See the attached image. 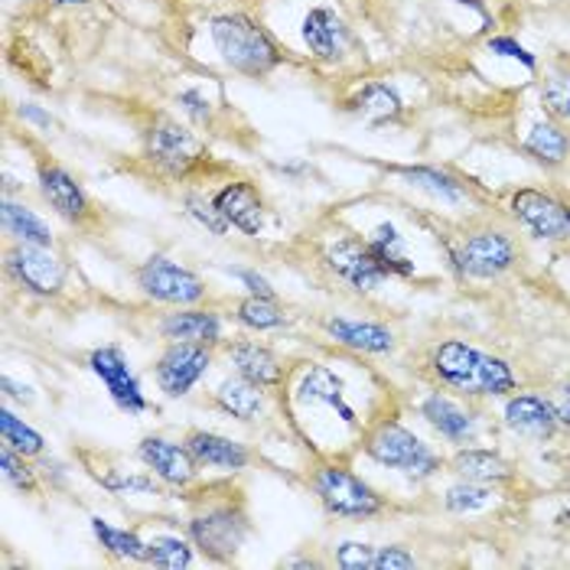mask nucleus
Masks as SVG:
<instances>
[{"label": "nucleus", "instance_id": "nucleus-1", "mask_svg": "<svg viewBox=\"0 0 570 570\" xmlns=\"http://www.w3.org/2000/svg\"><path fill=\"white\" fill-rule=\"evenodd\" d=\"M431 372L440 385L466 397H509L519 392V375L505 358L463 340L438 343L431 352Z\"/></svg>", "mask_w": 570, "mask_h": 570}, {"label": "nucleus", "instance_id": "nucleus-2", "mask_svg": "<svg viewBox=\"0 0 570 570\" xmlns=\"http://www.w3.org/2000/svg\"><path fill=\"white\" fill-rule=\"evenodd\" d=\"M209 37H213V46H216L222 62L238 76L264 79L284 62L281 46L274 43V37L252 13H242V10L216 13L209 20Z\"/></svg>", "mask_w": 570, "mask_h": 570}, {"label": "nucleus", "instance_id": "nucleus-3", "mask_svg": "<svg viewBox=\"0 0 570 570\" xmlns=\"http://www.w3.org/2000/svg\"><path fill=\"white\" fill-rule=\"evenodd\" d=\"M362 450L372 463L395 470V473L407 476V480H417V483L438 476L440 470L438 453L397 421H379L362 440Z\"/></svg>", "mask_w": 570, "mask_h": 570}, {"label": "nucleus", "instance_id": "nucleus-4", "mask_svg": "<svg viewBox=\"0 0 570 570\" xmlns=\"http://www.w3.org/2000/svg\"><path fill=\"white\" fill-rule=\"evenodd\" d=\"M186 534L196 544L199 554H206V561L213 564H228L242 544L252 534V519L245 512L242 502L225 499V502H209L206 509H199L189 522H186Z\"/></svg>", "mask_w": 570, "mask_h": 570}, {"label": "nucleus", "instance_id": "nucleus-5", "mask_svg": "<svg viewBox=\"0 0 570 570\" xmlns=\"http://www.w3.org/2000/svg\"><path fill=\"white\" fill-rule=\"evenodd\" d=\"M309 489L333 519L365 522V519H375L385 509V499L343 463L316 466L313 476H309Z\"/></svg>", "mask_w": 570, "mask_h": 570}, {"label": "nucleus", "instance_id": "nucleus-6", "mask_svg": "<svg viewBox=\"0 0 570 570\" xmlns=\"http://www.w3.org/2000/svg\"><path fill=\"white\" fill-rule=\"evenodd\" d=\"M134 281H137V291L154 304L196 307L206 301V281L193 267L174 262L170 255H150L134 271Z\"/></svg>", "mask_w": 570, "mask_h": 570}, {"label": "nucleus", "instance_id": "nucleus-7", "mask_svg": "<svg viewBox=\"0 0 570 570\" xmlns=\"http://www.w3.org/2000/svg\"><path fill=\"white\" fill-rule=\"evenodd\" d=\"M453 267L470 281H495L519 262V245L502 228H476L460 238L456 248H450Z\"/></svg>", "mask_w": 570, "mask_h": 570}, {"label": "nucleus", "instance_id": "nucleus-8", "mask_svg": "<svg viewBox=\"0 0 570 570\" xmlns=\"http://www.w3.org/2000/svg\"><path fill=\"white\" fill-rule=\"evenodd\" d=\"M144 157L154 164V170L164 176H186L196 170L209 154L203 147V140L189 128H183L174 118H154L150 128L144 131Z\"/></svg>", "mask_w": 570, "mask_h": 570}, {"label": "nucleus", "instance_id": "nucleus-9", "mask_svg": "<svg viewBox=\"0 0 570 570\" xmlns=\"http://www.w3.org/2000/svg\"><path fill=\"white\" fill-rule=\"evenodd\" d=\"M7 274L33 297H59L69 281L66 262L43 245H13L7 252Z\"/></svg>", "mask_w": 570, "mask_h": 570}, {"label": "nucleus", "instance_id": "nucleus-10", "mask_svg": "<svg viewBox=\"0 0 570 570\" xmlns=\"http://www.w3.org/2000/svg\"><path fill=\"white\" fill-rule=\"evenodd\" d=\"M323 264L330 267V274L336 281H343L355 294H372V291H379L389 281V271L372 255L368 242L365 238H355V235L336 238L323 252Z\"/></svg>", "mask_w": 570, "mask_h": 570}, {"label": "nucleus", "instance_id": "nucleus-11", "mask_svg": "<svg viewBox=\"0 0 570 570\" xmlns=\"http://www.w3.org/2000/svg\"><path fill=\"white\" fill-rule=\"evenodd\" d=\"M509 209H512V219L541 242H568L570 238V203L544 189H515L509 196Z\"/></svg>", "mask_w": 570, "mask_h": 570}, {"label": "nucleus", "instance_id": "nucleus-12", "mask_svg": "<svg viewBox=\"0 0 570 570\" xmlns=\"http://www.w3.org/2000/svg\"><path fill=\"white\" fill-rule=\"evenodd\" d=\"M213 368V346L199 343H167L154 365L157 389L167 397H186Z\"/></svg>", "mask_w": 570, "mask_h": 570}, {"label": "nucleus", "instance_id": "nucleus-13", "mask_svg": "<svg viewBox=\"0 0 570 570\" xmlns=\"http://www.w3.org/2000/svg\"><path fill=\"white\" fill-rule=\"evenodd\" d=\"M88 368L91 375L105 385L108 397L115 401V407H121L125 414H147L150 401L144 395L137 375H134L131 362L121 346H98L88 352Z\"/></svg>", "mask_w": 570, "mask_h": 570}, {"label": "nucleus", "instance_id": "nucleus-14", "mask_svg": "<svg viewBox=\"0 0 570 570\" xmlns=\"http://www.w3.org/2000/svg\"><path fill=\"white\" fill-rule=\"evenodd\" d=\"M37 183H40V193L49 203V209L59 219H66L69 225H86L91 219V199H88L86 186L69 174L62 164L40 160L37 164Z\"/></svg>", "mask_w": 570, "mask_h": 570}, {"label": "nucleus", "instance_id": "nucleus-15", "mask_svg": "<svg viewBox=\"0 0 570 570\" xmlns=\"http://www.w3.org/2000/svg\"><path fill=\"white\" fill-rule=\"evenodd\" d=\"M137 460L170 489H189V485L199 480V463L193 460L189 446L186 443H174V440L160 438V434H150V438L140 440L137 446Z\"/></svg>", "mask_w": 570, "mask_h": 570}, {"label": "nucleus", "instance_id": "nucleus-16", "mask_svg": "<svg viewBox=\"0 0 570 570\" xmlns=\"http://www.w3.org/2000/svg\"><path fill=\"white\" fill-rule=\"evenodd\" d=\"M301 37L316 62H340L352 46L350 23L333 7H309L301 23Z\"/></svg>", "mask_w": 570, "mask_h": 570}, {"label": "nucleus", "instance_id": "nucleus-17", "mask_svg": "<svg viewBox=\"0 0 570 570\" xmlns=\"http://www.w3.org/2000/svg\"><path fill=\"white\" fill-rule=\"evenodd\" d=\"M294 397H297V404H304V407H330V411H336V417H340L343 424H350V428L358 424L355 407L346 401V385H343V379H340L330 365H323V362H309L307 368L301 372V382H297Z\"/></svg>", "mask_w": 570, "mask_h": 570}, {"label": "nucleus", "instance_id": "nucleus-18", "mask_svg": "<svg viewBox=\"0 0 570 570\" xmlns=\"http://www.w3.org/2000/svg\"><path fill=\"white\" fill-rule=\"evenodd\" d=\"M216 209L222 213V219L228 222L235 232L248 235V238H258L264 232V216H267V206H264L262 189L248 179H232L225 183L219 193L213 196Z\"/></svg>", "mask_w": 570, "mask_h": 570}, {"label": "nucleus", "instance_id": "nucleus-19", "mask_svg": "<svg viewBox=\"0 0 570 570\" xmlns=\"http://www.w3.org/2000/svg\"><path fill=\"white\" fill-rule=\"evenodd\" d=\"M505 428L519 438L531 440V443H544L558 434V414H554V404L551 397L531 395V392H512L505 397Z\"/></svg>", "mask_w": 570, "mask_h": 570}, {"label": "nucleus", "instance_id": "nucleus-20", "mask_svg": "<svg viewBox=\"0 0 570 570\" xmlns=\"http://www.w3.org/2000/svg\"><path fill=\"white\" fill-rule=\"evenodd\" d=\"M323 333L343 346V350L358 352V355H392L397 346L395 333L382 323H368V320H346V316H326L323 320Z\"/></svg>", "mask_w": 570, "mask_h": 570}, {"label": "nucleus", "instance_id": "nucleus-21", "mask_svg": "<svg viewBox=\"0 0 570 570\" xmlns=\"http://www.w3.org/2000/svg\"><path fill=\"white\" fill-rule=\"evenodd\" d=\"M193 453V460L206 470H222V473H242L252 463V450L238 440L216 434V431H189L183 440Z\"/></svg>", "mask_w": 570, "mask_h": 570}, {"label": "nucleus", "instance_id": "nucleus-22", "mask_svg": "<svg viewBox=\"0 0 570 570\" xmlns=\"http://www.w3.org/2000/svg\"><path fill=\"white\" fill-rule=\"evenodd\" d=\"M225 355H228V365H232L242 379H248V382H255V385H262V389H277V385H284V379H287L284 362L274 355V350H267L264 343H255V340H235V343L225 346Z\"/></svg>", "mask_w": 570, "mask_h": 570}, {"label": "nucleus", "instance_id": "nucleus-23", "mask_svg": "<svg viewBox=\"0 0 570 570\" xmlns=\"http://www.w3.org/2000/svg\"><path fill=\"white\" fill-rule=\"evenodd\" d=\"M160 336L167 343H199V346H219L225 330L216 309L176 307L160 320Z\"/></svg>", "mask_w": 570, "mask_h": 570}, {"label": "nucleus", "instance_id": "nucleus-24", "mask_svg": "<svg viewBox=\"0 0 570 570\" xmlns=\"http://www.w3.org/2000/svg\"><path fill=\"white\" fill-rule=\"evenodd\" d=\"M421 417L450 443H470L476 438V414L466 411L460 401L446 397L443 392H434V395L421 401Z\"/></svg>", "mask_w": 570, "mask_h": 570}, {"label": "nucleus", "instance_id": "nucleus-25", "mask_svg": "<svg viewBox=\"0 0 570 570\" xmlns=\"http://www.w3.org/2000/svg\"><path fill=\"white\" fill-rule=\"evenodd\" d=\"M264 392H267V389L248 382V379H242V375L235 372V375L222 379L219 389L213 392V401H216V407H219L225 417H235V421H242V424H252V421L262 417L264 407H267V395H264Z\"/></svg>", "mask_w": 570, "mask_h": 570}, {"label": "nucleus", "instance_id": "nucleus-26", "mask_svg": "<svg viewBox=\"0 0 570 570\" xmlns=\"http://www.w3.org/2000/svg\"><path fill=\"white\" fill-rule=\"evenodd\" d=\"M450 466H453V473L460 480H473V483L499 485L512 480L509 460L502 453H495V450H485V446H463V450H456Z\"/></svg>", "mask_w": 570, "mask_h": 570}, {"label": "nucleus", "instance_id": "nucleus-27", "mask_svg": "<svg viewBox=\"0 0 570 570\" xmlns=\"http://www.w3.org/2000/svg\"><path fill=\"white\" fill-rule=\"evenodd\" d=\"M0 225L13 238V245H43V248H52V228L30 206L17 203L10 196H3V203H0Z\"/></svg>", "mask_w": 570, "mask_h": 570}, {"label": "nucleus", "instance_id": "nucleus-28", "mask_svg": "<svg viewBox=\"0 0 570 570\" xmlns=\"http://www.w3.org/2000/svg\"><path fill=\"white\" fill-rule=\"evenodd\" d=\"M522 150L541 167H564L570 160V131L561 121H538L528 131Z\"/></svg>", "mask_w": 570, "mask_h": 570}, {"label": "nucleus", "instance_id": "nucleus-29", "mask_svg": "<svg viewBox=\"0 0 570 570\" xmlns=\"http://www.w3.org/2000/svg\"><path fill=\"white\" fill-rule=\"evenodd\" d=\"M352 111L368 121V125H395L397 118L404 115V105L397 98V91L385 82H368L355 98H352Z\"/></svg>", "mask_w": 570, "mask_h": 570}, {"label": "nucleus", "instance_id": "nucleus-30", "mask_svg": "<svg viewBox=\"0 0 570 570\" xmlns=\"http://www.w3.org/2000/svg\"><path fill=\"white\" fill-rule=\"evenodd\" d=\"M397 174L404 176L411 186H417V189L431 193V196L440 199V203L456 206V203H466V199H470V186H466L460 176L446 174V170H438V167H404V170H397Z\"/></svg>", "mask_w": 570, "mask_h": 570}, {"label": "nucleus", "instance_id": "nucleus-31", "mask_svg": "<svg viewBox=\"0 0 570 570\" xmlns=\"http://www.w3.org/2000/svg\"><path fill=\"white\" fill-rule=\"evenodd\" d=\"M372 255L379 258V264L389 271V277H411L414 274V262L404 252V238L397 235V228L392 222H382L372 228V235L365 238Z\"/></svg>", "mask_w": 570, "mask_h": 570}, {"label": "nucleus", "instance_id": "nucleus-32", "mask_svg": "<svg viewBox=\"0 0 570 570\" xmlns=\"http://www.w3.org/2000/svg\"><path fill=\"white\" fill-rule=\"evenodd\" d=\"M91 534L98 538L105 554H111L118 561H140L144 564V558H147V541L137 531H131V528H118L95 515L91 519Z\"/></svg>", "mask_w": 570, "mask_h": 570}, {"label": "nucleus", "instance_id": "nucleus-33", "mask_svg": "<svg viewBox=\"0 0 570 570\" xmlns=\"http://www.w3.org/2000/svg\"><path fill=\"white\" fill-rule=\"evenodd\" d=\"M196 544L189 538H179V534H154L147 538V558L144 564H154V568L164 570H179L193 568L196 561Z\"/></svg>", "mask_w": 570, "mask_h": 570}, {"label": "nucleus", "instance_id": "nucleus-34", "mask_svg": "<svg viewBox=\"0 0 570 570\" xmlns=\"http://www.w3.org/2000/svg\"><path fill=\"white\" fill-rule=\"evenodd\" d=\"M235 323L252 330V333H271V330H281L287 326V313L277 307L274 297H255L248 294L245 301L235 304Z\"/></svg>", "mask_w": 570, "mask_h": 570}, {"label": "nucleus", "instance_id": "nucleus-35", "mask_svg": "<svg viewBox=\"0 0 570 570\" xmlns=\"http://www.w3.org/2000/svg\"><path fill=\"white\" fill-rule=\"evenodd\" d=\"M0 443L13 446L23 456H43L46 438L40 431H33L23 417H17L7 404L0 407Z\"/></svg>", "mask_w": 570, "mask_h": 570}, {"label": "nucleus", "instance_id": "nucleus-36", "mask_svg": "<svg viewBox=\"0 0 570 570\" xmlns=\"http://www.w3.org/2000/svg\"><path fill=\"white\" fill-rule=\"evenodd\" d=\"M541 105L554 121H570V62H561L541 82Z\"/></svg>", "mask_w": 570, "mask_h": 570}, {"label": "nucleus", "instance_id": "nucleus-37", "mask_svg": "<svg viewBox=\"0 0 570 570\" xmlns=\"http://www.w3.org/2000/svg\"><path fill=\"white\" fill-rule=\"evenodd\" d=\"M489 502H492V485L473 483V480H460L456 485H450L446 495H443V505L453 515H473V512L485 509Z\"/></svg>", "mask_w": 570, "mask_h": 570}, {"label": "nucleus", "instance_id": "nucleus-38", "mask_svg": "<svg viewBox=\"0 0 570 570\" xmlns=\"http://www.w3.org/2000/svg\"><path fill=\"white\" fill-rule=\"evenodd\" d=\"M27 460L30 456H23L13 446L0 443V476H3V483L10 485V489H17V492H27L30 495V492L40 489V480H37V470Z\"/></svg>", "mask_w": 570, "mask_h": 570}, {"label": "nucleus", "instance_id": "nucleus-39", "mask_svg": "<svg viewBox=\"0 0 570 570\" xmlns=\"http://www.w3.org/2000/svg\"><path fill=\"white\" fill-rule=\"evenodd\" d=\"M186 213H189V219H196L209 235H216L222 238L232 225L222 219V213L216 209V203L213 199H206V196H199V193H186Z\"/></svg>", "mask_w": 570, "mask_h": 570}, {"label": "nucleus", "instance_id": "nucleus-40", "mask_svg": "<svg viewBox=\"0 0 570 570\" xmlns=\"http://www.w3.org/2000/svg\"><path fill=\"white\" fill-rule=\"evenodd\" d=\"M176 105H179V111H183L193 125H199V128H209L213 118H216V108H213V101L206 98L203 88H183V91L176 95Z\"/></svg>", "mask_w": 570, "mask_h": 570}, {"label": "nucleus", "instance_id": "nucleus-41", "mask_svg": "<svg viewBox=\"0 0 570 570\" xmlns=\"http://www.w3.org/2000/svg\"><path fill=\"white\" fill-rule=\"evenodd\" d=\"M375 544L365 541H343L336 544V564L343 570H375Z\"/></svg>", "mask_w": 570, "mask_h": 570}, {"label": "nucleus", "instance_id": "nucleus-42", "mask_svg": "<svg viewBox=\"0 0 570 570\" xmlns=\"http://www.w3.org/2000/svg\"><path fill=\"white\" fill-rule=\"evenodd\" d=\"M485 46H489V52H495V56H505V59L522 62L528 72H534V69H538V59H534V56H531L519 40H512V37H492Z\"/></svg>", "mask_w": 570, "mask_h": 570}, {"label": "nucleus", "instance_id": "nucleus-43", "mask_svg": "<svg viewBox=\"0 0 570 570\" xmlns=\"http://www.w3.org/2000/svg\"><path fill=\"white\" fill-rule=\"evenodd\" d=\"M157 476H108L105 489L111 492H140V495H160V485L154 483Z\"/></svg>", "mask_w": 570, "mask_h": 570}, {"label": "nucleus", "instance_id": "nucleus-44", "mask_svg": "<svg viewBox=\"0 0 570 570\" xmlns=\"http://www.w3.org/2000/svg\"><path fill=\"white\" fill-rule=\"evenodd\" d=\"M417 568V558L397 544H389V548H379L375 551V570H411Z\"/></svg>", "mask_w": 570, "mask_h": 570}, {"label": "nucleus", "instance_id": "nucleus-45", "mask_svg": "<svg viewBox=\"0 0 570 570\" xmlns=\"http://www.w3.org/2000/svg\"><path fill=\"white\" fill-rule=\"evenodd\" d=\"M228 274L248 291V294H255V297H277V291L271 287V281L258 274V271H252V267H228Z\"/></svg>", "mask_w": 570, "mask_h": 570}, {"label": "nucleus", "instance_id": "nucleus-46", "mask_svg": "<svg viewBox=\"0 0 570 570\" xmlns=\"http://www.w3.org/2000/svg\"><path fill=\"white\" fill-rule=\"evenodd\" d=\"M0 389H3V397H7V401H20V404H30V401H33V389H30V385L13 382L10 375H3V379H0Z\"/></svg>", "mask_w": 570, "mask_h": 570}, {"label": "nucleus", "instance_id": "nucleus-47", "mask_svg": "<svg viewBox=\"0 0 570 570\" xmlns=\"http://www.w3.org/2000/svg\"><path fill=\"white\" fill-rule=\"evenodd\" d=\"M551 404H554V414H558V424L570 431V382L568 385H561L554 397H551Z\"/></svg>", "mask_w": 570, "mask_h": 570}, {"label": "nucleus", "instance_id": "nucleus-48", "mask_svg": "<svg viewBox=\"0 0 570 570\" xmlns=\"http://www.w3.org/2000/svg\"><path fill=\"white\" fill-rule=\"evenodd\" d=\"M23 121H30V125H40V128H52V118L46 115L43 108H37V105H20V111H17Z\"/></svg>", "mask_w": 570, "mask_h": 570}, {"label": "nucleus", "instance_id": "nucleus-49", "mask_svg": "<svg viewBox=\"0 0 570 570\" xmlns=\"http://www.w3.org/2000/svg\"><path fill=\"white\" fill-rule=\"evenodd\" d=\"M287 568H320V561H313V558H297V561H284Z\"/></svg>", "mask_w": 570, "mask_h": 570}, {"label": "nucleus", "instance_id": "nucleus-50", "mask_svg": "<svg viewBox=\"0 0 570 570\" xmlns=\"http://www.w3.org/2000/svg\"><path fill=\"white\" fill-rule=\"evenodd\" d=\"M91 0H49V7H86Z\"/></svg>", "mask_w": 570, "mask_h": 570}, {"label": "nucleus", "instance_id": "nucleus-51", "mask_svg": "<svg viewBox=\"0 0 570 570\" xmlns=\"http://www.w3.org/2000/svg\"><path fill=\"white\" fill-rule=\"evenodd\" d=\"M564 485H568V489H570V473H568V480H564Z\"/></svg>", "mask_w": 570, "mask_h": 570}]
</instances>
